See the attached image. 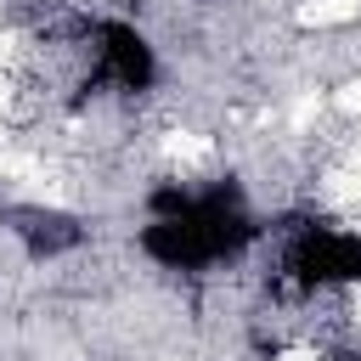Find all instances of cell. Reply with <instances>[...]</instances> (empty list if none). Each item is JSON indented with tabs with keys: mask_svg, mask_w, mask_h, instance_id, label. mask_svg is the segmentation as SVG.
<instances>
[{
	"mask_svg": "<svg viewBox=\"0 0 361 361\" xmlns=\"http://www.w3.org/2000/svg\"><path fill=\"white\" fill-rule=\"evenodd\" d=\"M361 17V0H299L293 6V23L299 28H344Z\"/></svg>",
	"mask_w": 361,
	"mask_h": 361,
	"instance_id": "6da1fadb",
	"label": "cell"
},
{
	"mask_svg": "<svg viewBox=\"0 0 361 361\" xmlns=\"http://www.w3.org/2000/svg\"><path fill=\"white\" fill-rule=\"evenodd\" d=\"M209 152H214V141L197 135V130H169V135H164V158H169V164H203Z\"/></svg>",
	"mask_w": 361,
	"mask_h": 361,
	"instance_id": "7a4b0ae2",
	"label": "cell"
},
{
	"mask_svg": "<svg viewBox=\"0 0 361 361\" xmlns=\"http://www.w3.org/2000/svg\"><path fill=\"white\" fill-rule=\"evenodd\" d=\"M316 118H322V96H316V90L293 96V107H288V130H310Z\"/></svg>",
	"mask_w": 361,
	"mask_h": 361,
	"instance_id": "3957f363",
	"label": "cell"
},
{
	"mask_svg": "<svg viewBox=\"0 0 361 361\" xmlns=\"http://www.w3.org/2000/svg\"><path fill=\"white\" fill-rule=\"evenodd\" d=\"M333 102H338V113H350V118L361 124V79H350V85H344V90H338Z\"/></svg>",
	"mask_w": 361,
	"mask_h": 361,
	"instance_id": "277c9868",
	"label": "cell"
},
{
	"mask_svg": "<svg viewBox=\"0 0 361 361\" xmlns=\"http://www.w3.org/2000/svg\"><path fill=\"white\" fill-rule=\"evenodd\" d=\"M276 361H322V350H310V344H293V350H282Z\"/></svg>",
	"mask_w": 361,
	"mask_h": 361,
	"instance_id": "5b68a950",
	"label": "cell"
},
{
	"mask_svg": "<svg viewBox=\"0 0 361 361\" xmlns=\"http://www.w3.org/2000/svg\"><path fill=\"white\" fill-rule=\"evenodd\" d=\"M6 102H11V79H6V68H0V113H6Z\"/></svg>",
	"mask_w": 361,
	"mask_h": 361,
	"instance_id": "8992f818",
	"label": "cell"
}]
</instances>
